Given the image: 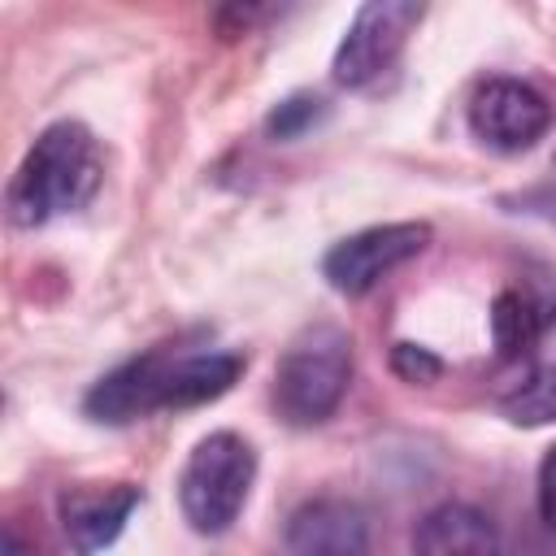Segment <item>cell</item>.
<instances>
[{
	"label": "cell",
	"mask_w": 556,
	"mask_h": 556,
	"mask_svg": "<svg viewBox=\"0 0 556 556\" xmlns=\"http://www.w3.org/2000/svg\"><path fill=\"white\" fill-rule=\"evenodd\" d=\"M104 161L83 122H52L30 152L22 156L9 182V217L13 226H48L65 213H78L100 187Z\"/></svg>",
	"instance_id": "obj_1"
},
{
	"label": "cell",
	"mask_w": 556,
	"mask_h": 556,
	"mask_svg": "<svg viewBox=\"0 0 556 556\" xmlns=\"http://www.w3.org/2000/svg\"><path fill=\"white\" fill-rule=\"evenodd\" d=\"M256 478V452L243 434L235 430H213L204 434L178 478V504L191 530L200 534H222L239 521L248 491Z\"/></svg>",
	"instance_id": "obj_2"
},
{
	"label": "cell",
	"mask_w": 556,
	"mask_h": 556,
	"mask_svg": "<svg viewBox=\"0 0 556 556\" xmlns=\"http://www.w3.org/2000/svg\"><path fill=\"white\" fill-rule=\"evenodd\" d=\"M352 382V343L339 326H308L278 361L274 404L291 426L326 421Z\"/></svg>",
	"instance_id": "obj_3"
},
{
	"label": "cell",
	"mask_w": 556,
	"mask_h": 556,
	"mask_svg": "<svg viewBox=\"0 0 556 556\" xmlns=\"http://www.w3.org/2000/svg\"><path fill=\"white\" fill-rule=\"evenodd\" d=\"M430 243V226L426 222H387V226H365L348 239H339L326 261L321 274L334 291L343 295H365L374 291L391 269H400L404 261H413L421 248Z\"/></svg>",
	"instance_id": "obj_4"
},
{
	"label": "cell",
	"mask_w": 556,
	"mask_h": 556,
	"mask_svg": "<svg viewBox=\"0 0 556 556\" xmlns=\"http://www.w3.org/2000/svg\"><path fill=\"white\" fill-rule=\"evenodd\" d=\"M417 22H421V4H413V0H369L352 17V26L334 52V78L343 87H365L378 74H387Z\"/></svg>",
	"instance_id": "obj_5"
},
{
	"label": "cell",
	"mask_w": 556,
	"mask_h": 556,
	"mask_svg": "<svg viewBox=\"0 0 556 556\" xmlns=\"http://www.w3.org/2000/svg\"><path fill=\"white\" fill-rule=\"evenodd\" d=\"M552 126V104L521 78H491L469 100V130L500 152L534 148Z\"/></svg>",
	"instance_id": "obj_6"
},
{
	"label": "cell",
	"mask_w": 556,
	"mask_h": 556,
	"mask_svg": "<svg viewBox=\"0 0 556 556\" xmlns=\"http://www.w3.org/2000/svg\"><path fill=\"white\" fill-rule=\"evenodd\" d=\"M139 508V486L130 482H83L61 495V530L74 547V556H96L109 547L130 513Z\"/></svg>",
	"instance_id": "obj_7"
},
{
	"label": "cell",
	"mask_w": 556,
	"mask_h": 556,
	"mask_svg": "<svg viewBox=\"0 0 556 556\" xmlns=\"http://www.w3.org/2000/svg\"><path fill=\"white\" fill-rule=\"evenodd\" d=\"M369 521L356 504L321 495L291 513L287 521V552L291 556H365Z\"/></svg>",
	"instance_id": "obj_8"
},
{
	"label": "cell",
	"mask_w": 556,
	"mask_h": 556,
	"mask_svg": "<svg viewBox=\"0 0 556 556\" xmlns=\"http://www.w3.org/2000/svg\"><path fill=\"white\" fill-rule=\"evenodd\" d=\"M413 556H500V534L473 504H439L417 521Z\"/></svg>",
	"instance_id": "obj_9"
},
{
	"label": "cell",
	"mask_w": 556,
	"mask_h": 556,
	"mask_svg": "<svg viewBox=\"0 0 556 556\" xmlns=\"http://www.w3.org/2000/svg\"><path fill=\"white\" fill-rule=\"evenodd\" d=\"M243 374L239 352H191L161 361V408H191L226 395Z\"/></svg>",
	"instance_id": "obj_10"
},
{
	"label": "cell",
	"mask_w": 556,
	"mask_h": 556,
	"mask_svg": "<svg viewBox=\"0 0 556 556\" xmlns=\"http://www.w3.org/2000/svg\"><path fill=\"white\" fill-rule=\"evenodd\" d=\"M161 361H165V352H148V356L126 361L113 374H104L87 395V413L96 421H113V426L156 413L161 408V400H156L161 395Z\"/></svg>",
	"instance_id": "obj_11"
},
{
	"label": "cell",
	"mask_w": 556,
	"mask_h": 556,
	"mask_svg": "<svg viewBox=\"0 0 556 556\" xmlns=\"http://www.w3.org/2000/svg\"><path fill=\"white\" fill-rule=\"evenodd\" d=\"M547 326H552L547 304L526 287H508L491 300V343L504 361L530 356Z\"/></svg>",
	"instance_id": "obj_12"
},
{
	"label": "cell",
	"mask_w": 556,
	"mask_h": 556,
	"mask_svg": "<svg viewBox=\"0 0 556 556\" xmlns=\"http://www.w3.org/2000/svg\"><path fill=\"white\" fill-rule=\"evenodd\" d=\"M500 408L517 426H547V421H556V365H539L534 374H526L500 400Z\"/></svg>",
	"instance_id": "obj_13"
},
{
	"label": "cell",
	"mask_w": 556,
	"mask_h": 556,
	"mask_svg": "<svg viewBox=\"0 0 556 556\" xmlns=\"http://www.w3.org/2000/svg\"><path fill=\"white\" fill-rule=\"evenodd\" d=\"M326 117V100L321 96H308V91H300V96H287L274 113H269V135L274 139H300L304 130H313L317 122Z\"/></svg>",
	"instance_id": "obj_14"
},
{
	"label": "cell",
	"mask_w": 556,
	"mask_h": 556,
	"mask_svg": "<svg viewBox=\"0 0 556 556\" xmlns=\"http://www.w3.org/2000/svg\"><path fill=\"white\" fill-rule=\"evenodd\" d=\"M391 365H395V374H404L408 382H430V378H439V374H443L439 356H430V352H426V348H417V343H395Z\"/></svg>",
	"instance_id": "obj_15"
},
{
	"label": "cell",
	"mask_w": 556,
	"mask_h": 556,
	"mask_svg": "<svg viewBox=\"0 0 556 556\" xmlns=\"http://www.w3.org/2000/svg\"><path fill=\"white\" fill-rule=\"evenodd\" d=\"M539 517L547 530H556V447H547L539 465Z\"/></svg>",
	"instance_id": "obj_16"
},
{
	"label": "cell",
	"mask_w": 556,
	"mask_h": 556,
	"mask_svg": "<svg viewBox=\"0 0 556 556\" xmlns=\"http://www.w3.org/2000/svg\"><path fill=\"white\" fill-rule=\"evenodd\" d=\"M4 556H39V552H35V547H26V543L9 530V534H4Z\"/></svg>",
	"instance_id": "obj_17"
}]
</instances>
